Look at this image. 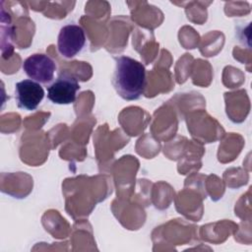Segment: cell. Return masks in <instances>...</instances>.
Returning <instances> with one entry per match:
<instances>
[{
  "label": "cell",
  "mask_w": 252,
  "mask_h": 252,
  "mask_svg": "<svg viewBox=\"0 0 252 252\" xmlns=\"http://www.w3.org/2000/svg\"><path fill=\"white\" fill-rule=\"evenodd\" d=\"M112 85L123 99L136 100L140 98L147 86L145 66L128 56L116 57Z\"/></svg>",
  "instance_id": "obj_1"
},
{
  "label": "cell",
  "mask_w": 252,
  "mask_h": 252,
  "mask_svg": "<svg viewBox=\"0 0 252 252\" xmlns=\"http://www.w3.org/2000/svg\"><path fill=\"white\" fill-rule=\"evenodd\" d=\"M86 43V34L84 30L74 24L66 25L61 28L57 47L59 53L65 58H72L82 51Z\"/></svg>",
  "instance_id": "obj_4"
},
{
  "label": "cell",
  "mask_w": 252,
  "mask_h": 252,
  "mask_svg": "<svg viewBox=\"0 0 252 252\" xmlns=\"http://www.w3.org/2000/svg\"><path fill=\"white\" fill-rule=\"evenodd\" d=\"M80 90L78 79L68 72H62L47 88V97L56 104H70L76 100Z\"/></svg>",
  "instance_id": "obj_2"
},
{
  "label": "cell",
  "mask_w": 252,
  "mask_h": 252,
  "mask_svg": "<svg viewBox=\"0 0 252 252\" xmlns=\"http://www.w3.org/2000/svg\"><path fill=\"white\" fill-rule=\"evenodd\" d=\"M15 97L20 108L34 110L44 97V90L39 83L26 79L16 84Z\"/></svg>",
  "instance_id": "obj_5"
},
{
  "label": "cell",
  "mask_w": 252,
  "mask_h": 252,
  "mask_svg": "<svg viewBox=\"0 0 252 252\" xmlns=\"http://www.w3.org/2000/svg\"><path fill=\"white\" fill-rule=\"evenodd\" d=\"M23 69L32 80L39 84H48L53 80L56 64L49 56L35 53L24 61Z\"/></svg>",
  "instance_id": "obj_3"
}]
</instances>
